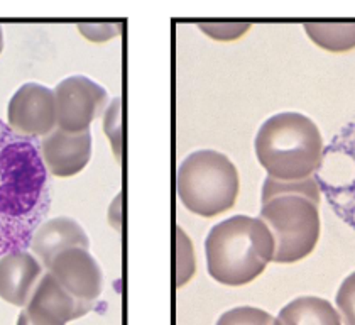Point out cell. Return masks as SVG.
<instances>
[{
  "label": "cell",
  "instance_id": "9",
  "mask_svg": "<svg viewBox=\"0 0 355 325\" xmlns=\"http://www.w3.org/2000/svg\"><path fill=\"white\" fill-rule=\"evenodd\" d=\"M48 271L78 300L95 303L102 293V269L85 247H71L60 253Z\"/></svg>",
  "mask_w": 355,
  "mask_h": 325
},
{
  "label": "cell",
  "instance_id": "1",
  "mask_svg": "<svg viewBox=\"0 0 355 325\" xmlns=\"http://www.w3.org/2000/svg\"><path fill=\"white\" fill-rule=\"evenodd\" d=\"M51 208V181L36 138L0 121V256L26 251Z\"/></svg>",
  "mask_w": 355,
  "mask_h": 325
},
{
  "label": "cell",
  "instance_id": "15",
  "mask_svg": "<svg viewBox=\"0 0 355 325\" xmlns=\"http://www.w3.org/2000/svg\"><path fill=\"white\" fill-rule=\"evenodd\" d=\"M281 193H301V195L310 197L316 203H320V188L313 178H304L298 181H281L274 178H266L262 185V202L272 199V197L281 195Z\"/></svg>",
  "mask_w": 355,
  "mask_h": 325
},
{
  "label": "cell",
  "instance_id": "3",
  "mask_svg": "<svg viewBox=\"0 0 355 325\" xmlns=\"http://www.w3.org/2000/svg\"><path fill=\"white\" fill-rule=\"evenodd\" d=\"M323 141L316 124L298 112H281L259 127L256 154L274 180L310 178L322 162Z\"/></svg>",
  "mask_w": 355,
  "mask_h": 325
},
{
  "label": "cell",
  "instance_id": "19",
  "mask_svg": "<svg viewBox=\"0 0 355 325\" xmlns=\"http://www.w3.org/2000/svg\"><path fill=\"white\" fill-rule=\"evenodd\" d=\"M122 27L123 22H85V24L82 22L78 29L87 40L94 42H103L119 36L122 33Z\"/></svg>",
  "mask_w": 355,
  "mask_h": 325
},
{
  "label": "cell",
  "instance_id": "16",
  "mask_svg": "<svg viewBox=\"0 0 355 325\" xmlns=\"http://www.w3.org/2000/svg\"><path fill=\"white\" fill-rule=\"evenodd\" d=\"M176 285L183 286L195 273V258H193L191 242L183 229H176Z\"/></svg>",
  "mask_w": 355,
  "mask_h": 325
},
{
  "label": "cell",
  "instance_id": "10",
  "mask_svg": "<svg viewBox=\"0 0 355 325\" xmlns=\"http://www.w3.org/2000/svg\"><path fill=\"white\" fill-rule=\"evenodd\" d=\"M41 156L46 168L58 178H68L80 173L92 156V134L68 133L56 127L41 141Z\"/></svg>",
  "mask_w": 355,
  "mask_h": 325
},
{
  "label": "cell",
  "instance_id": "20",
  "mask_svg": "<svg viewBox=\"0 0 355 325\" xmlns=\"http://www.w3.org/2000/svg\"><path fill=\"white\" fill-rule=\"evenodd\" d=\"M122 119H121V99H115L105 115V133L109 135L112 146L117 156H121L122 146Z\"/></svg>",
  "mask_w": 355,
  "mask_h": 325
},
{
  "label": "cell",
  "instance_id": "18",
  "mask_svg": "<svg viewBox=\"0 0 355 325\" xmlns=\"http://www.w3.org/2000/svg\"><path fill=\"white\" fill-rule=\"evenodd\" d=\"M337 308L345 325H355V273L342 281L337 292Z\"/></svg>",
  "mask_w": 355,
  "mask_h": 325
},
{
  "label": "cell",
  "instance_id": "12",
  "mask_svg": "<svg viewBox=\"0 0 355 325\" xmlns=\"http://www.w3.org/2000/svg\"><path fill=\"white\" fill-rule=\"evenodd\" d=\"M88 246H90V241L83 227L69 217H56V219L42 222L31 241L34 256L40 259L46 269L63 251L71 249V247L88 249Z\"/></svg>",
  "mask_w": 355,
  "mask_h": 325
},
{
  "label": "cell",
  "instance_id": "23",
  "mask_svg": "<svg viewBox=\"0 0 355 325\" xmlns=\"http://www.w3.org/2000/svg\"><path fill=\"white\" fill-rule=\"evenodd\" d=\"M3 49V34H2V27H0V53Z\"/></svg>",
  "mask_w": 355,
  "mask_h": 325
},
{
  "label": "cell",
  "instance_id": "14",
  "mask_svg": "<svg viewBox=\"0 0 355 325\" xmlns=\"http://www.w3.org/2000/svg\"><path fill=\"white\" fill-rule=\"evenodd\" d=\"M308 38L320 48L334 53L355 48V22H306Z\"/></svg>",
  "mask_w": 355,
  "mask_h": 325
},
{
  "label": "cell",
  "instance_id": "17",
  "mask_svg": "<svg viewBox=\"0 0 355 325\" xmlns=\"http://www.w3.org/2000/svg\"><path fill=\"white\" fill-rule=\"evenodd\" d=\"M217 325H274V319L261 308L237 307L223 313Z\"/></svg>",
  "mask_w": 355,
  "mask_h": 325
},
{
  "label": "cell",
  "instance_id": "22",
  "mask_svg": "<svg viewBox=\"0 0 355 325\" xmlns=\"http://www.w3.org/2000/svg\"><path fill=\"white\" fill-rule=\"evenodd\" d=\"M17 325H31L29 322H28V320H26L24 319V317H22V315H19V320H17Z\"/></svg>",
  "mask_w": 355,
  "mask_h": 325
},
{
  "label": "cell",
  "instance_id": "7",
  "mask_svg": "<svg viewBox=\"0 0 355 325\" xmlns=\"http://www.w3.org/2000/svg\"><path fill=\"white\" fill-rule=\"evenodd\" d=\"M7 121L17 134L44 138L56 129L55 92L40 83H24L9 102Z\"/></svg>",
  "mask_w": 355,
  "mask_h": 325
},
{
  "label": "cell",
  "instance_id": "4",
  "mask_svg": "<svg viewBox=\"0 0 355 325\" xmlns=\"http://www.w3.org/2000/svg\"><path fill=\"white\" fill-rule=\"evenodd\" d=\"M176 188L180 200L193 214L218 215L237 200V168L218 151H195L178 168Z\"/></svg>",
  "mask_w": 355,
  "mask_h": 325
},
{
  "label": "cell",
  "instance_id": "6",
  "mask_svg": "<svg viewBox=\"0 0 355 325\" xmlns=\"http://www.w3.org/2000/svg\"><path fill=\"white\" fill-rule=\"evenodd\" d=\"M56 124L68 133H83L105 108V88L87 76L64 78L55 88Z\"/></svg>",
  "mask_w": 355,
  "mask_h": 325
},
{
  "label": "cell",
  "instance_id": "11",
  "mask_svg": "<svg viewBox=\"0 0 355 325\" xmlns=\"http://www.w3.org/2000/svg\"><path fill=\"white\" fill-rule=\"evenodd\" d=\"M41 276V262L28 251L6 254L0 258V298L26 307Z\"/></svg>",
  "mask_w": 355,
  "mask_h": 325
},
{
  "label": "cell",
  "instance_id": "13",
  "mask_svg": "<svg viewBox=\"0 0 355 325\" xmlns=\"http://www.w3.org/2000/svg\"><path fill=\"white\" fill-rule=\"evenodd\" d=\"M274 325H342L340 315L318 297H300L281 308Z\"/></svg>",
  "mask_w": 355,
  "mask_h": 325
},
{
  "label": "cell",
  "instance_id": "2",
  "mask_svg": "<svg viewBox=\"0 0 355 325\" xmlns=\"http://www.w3.org/2000/svg\"><path fill=\"white\" fill-rule=\"evenodd\" d=\"M205 254L208 273L214 280L227 286L247 285L272 261L271 231L261 219L234 215L211 227Z\"/></svg>",
  "mask_w": 355,
  "mask_h": 325
},
{
  "label": "cell",
  "instance_id": "8",
  "mask_svg": "<svg viewBox=\"0 0 355 325\" xmlns=\"http://www.w3.org/2000/svg\"><path fill=\"white\" fill-rule=\"evenodd\" d=\"M92 308L94 303L73 297L48 271L37 281L21 315L31 325H67L87 315Z\"/></svg>",
  "mask_w": 355,
  "mask_h": 325
},
{
  "label": "cell",
  "instance_id": "21",
  "mask_svg": "<svg viewBox=\"0 0 355 325\" xmlns=\"http://www.w3.org/2000/svg\"><path fill=\"white\" fill-rule=\"evenodd\" d=\"M203 33L208 36L215 38V40H235V38L242 36L250 24L247 22H207V24H200Z\"/></svg>",
  "mask_w": 355,
  "mask_h": 325
},
{
  "label": "cell",
  "instance_id": "5",
  "mask_svg": "<svg viewBox=\"0 0 355 325\" xmlns=\"http://www.w3.org/2000/svg\"><path fill=\"white\" fill-rule=\"evenodd\" d=\"M259 219L271 231L274 262H296L315 249L320 238L318 203L301 193H281L262 202Z\"/></svg>",
  "mask_w": 355,
  "mask_h": 325
}]
</instances>
